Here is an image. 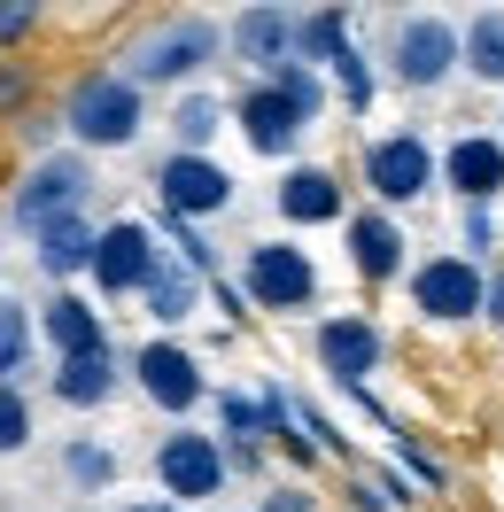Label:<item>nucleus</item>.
I'll list each match as a JSON object with an SVG mask.
<instances>
[{
    "label": "nucleus",
    "mask_w": 504,
    "mask_h": 512,
    "mask_svg": "<svg viewBox=\"0 0 504 512\" xmlns=\"http://www.w3.org/2000/svg\"><path fill=\"white\" fill-rule=\"evenodd\" d=\"M86 187H94V163H86V156H47V163H32V179L16 187V225H24V233H47V225L78 218Z\"/></svg>",
    "instance_id": "4"
},
{
    "label": "nucleus",
    "mask_w": 504,
    "mask_h": 512,
    "mask_svg": "<svg viewBox=\"0 0 504 512\" xmlns=\"http://www.w3.org/2000/svg\"><path fill=\"white\" fill-rule=\"evenodd\" d=\"M311 295H318V272L303 249H287V241L249 249V303L256 311H303Z\"/></svg>",
    "instance_id": "10"
},
{
    "label": "nucleus",
    "mask_w": 504,
    "mask_h": 512,
    "mask_svg": "<svg viewBox=\"0 0 504 512\" xmlns=\"http://www.w3.org/2000/svg\"><path fill=\"white\" fill-rule=\"evenodd\" d=\"M349 55V16L342 8H318V16H303V63H342Z\"/></svg>",
    "instance_id": "24"
},
{
    "label": "nucleus",
    "mask_w": 504,
    "mask_h": 512,
    "mask_svg": "<svg viewBox=\"0 0 504 512\" xmlns=\"http://www.w3.org/2000/svg\"><path fill=\"white\" fill-rule=\"evenodd\" d=\"M24 443H32V396L8 381V388H0V458L24 450Z\"/></svg>",
    "instance_id": "28"
},
{
    "label": "nucleus",
    "mask_w": 504,
    "mask_h": 512,
    "mask_svg": "<svg viewBox=\"0 0 504 512\" xmlns=\"http://www.w3.org/2000/svg\"><path fill=\"white\" fill-rule=\"evenodd\" d=\"M63 474L78 481V489H109V481H117V458H109L101 443H70L63 450Z\"/></svg>",
    "instance_id": "27"
},
{
    "label": "nucleus",
    "mask_w": 504,
    "mask_h": 512,
    "mask_svg": "<svg viewBox=\"0 0 504 512\" xmlns=\"http://www.w3.org/2000/svg\"><path fill=\"white\" fill-rule=\"evenodd\" d=\"M16 101H32V70H24V63H0V109H16Z\"/></svg>",
    "instance_id": "33"
},
{
    "label": "nucleus",
    "mask_w": 504,
    "mask_h": 512,
    "mask_svg": "<svg viewBox=\"0 0 504 512\" xmlns=\"http://www.w3.org/2000/svg\"><path fill=\"white\" fill-rule=\"evenodd\" d=\"M442 171H450V187H458V202H497L504 194V140H489V132H458L450 140V156H442Z\"/></svg>",
    "instance_id": "14"
},
{
    "label": "nucleus",
    "mask_w": 504,
    "mask_h": 512,
    "mask_svg": "<svg viewBox=\"0 0 504 512\" xmlns=\"http://www.w3.org/2000/svg\"><path fill=\"white\" fill-rule=\"evenodd\" d=\"M233 117H241V132H249V148H256V156H287V148L303 140V117H295V109H287L272 86L241 94V109H233Z\"/></svg>",
    "instance_id": "17"
},
{
    "label": "nucleus",
    "mask_w": 504,
    "mask_h": 512,
    "mask_svg": "<svg viewBox=\"0 0 504 512\" xmlns=\"http://www.w3.org/2000/svg\"><path fill=\"white\" fill-rule=\"evenodd\" d=\"M63 125L86 148H132L140 140V86H132L125 70H86L63 101Z\"/></svg>",
    "instance_id": "2"
},
{
    "label": "nucleus",
    "mask_w": 504,
    "mask_h": 512,
    "mask_svg": "<svg viewBox=\"0 0 504 512\" xmlns=\"http://www.w3.org/2000/svg\"><path fill=\"white\" fill-rule=\"evenodd\" d=\"M256 512H318V497H311V489H272Z\"/></svg>",
    "instance_id": "34"
},
{
    "label": "nucleus",
    "mask_w": 504,
    "mask_h": 512,
    "mask_svg": "<svg viewBox=\"0 0 504 512\" xmlns=\"http://www.w3.org/2000/svg\"><path fill=\"white\" fill-rule=\"evenodd\" d=\"M334 78H342V101H349V109H365V101H373V70H365V55H357V47L334 63Z\"/></svg>",
    "instance_id": "29"
},
{
    "label": "nucleus",
    "mask_w": 504,
    "mask_h": 512,
    "mask_svg": "<svg viewBox=\"0 0 504 512\" xmlns=\"http://www.w3.org/2000/svg\"><path fill=\"white\" fill-rule=\"evenodd\" d=\"M458 63H466V32H458V24H442V16H396V24H388V78H396V86L427 94V86H442Z\"/></svg>",
    "instance_id": "3"
},
{
    "label": "nucleus",
    "mask_w": 504,
    "mask_h": 512,
    "mask_svg": "<svg viewBox=\"0 0 504 512\" xmlns=\"http://www.w3.org/2000/svg\"><path fill=\"white\" fill-rule=\"evenodd\" d=\"M396 466H411L419 481H435V489H442V466H435V458H427L419 443H411V435H396Z\"/></svg>",
    "instance_id": "32"
},
{
    "label": "nucleus",
    "mask_w": 504,
    "mask_h": 512,
    "mask_svg": "<svg viewBox=\"0 0 504 512\" xmlns=\"http://www.w3.org/2000/svg\"><path fill=\"white\" fill-rule=\"evenodd\" d=\"M365 187L396 210V202H419V194L435 187V148L419 140V132H388L365 148Z\"/></svg>",
    "instance_id": "8"
},
{
    "label": "nucleus",
    "mask_w": 504,
    "mask_h": 512,
    "mask_svg": "<svg viewBox=\"0 0 504 512\" xmlns=\"http://www.w3.org/2000/svg\"><path fill=\"white\" fill-rule=\"evenodd\" d=\"M194 295H202V272H187L179 256H163L156 280L140 288V303H148V319H156V326H179V319H194Z\"/></svg>",
    "instance_id": "21"
},
{
    "label": "nucleus",
    "mask_w": 504,
    "mask_h": 512,
    "mask_svg": "<svg viewBox=\"0 0 504 512\" xmlns=\"http://www.w3.org/2000/svg\"><path fill=\"white\" fill-rule=\"evenodd\" d=\"M349 264H357L373 288L404 272V233H396L388 210H357V218H349Z\"/></svg>",
    "instance_id": "15"
},
{
    "label": "nucleus",
    "mask_w": 504,
    "mask_h": 512,
    "mask_svg": "<svg viewBox=\"0 0 504 512\" xmlns=\"http://www.w3.org/2000/svg\"><path fill=\"white\" fill-rule=\"evenodd\" d=\"M264 86H272V94H280L287 109H295V117H303V125H311L318 109H326V94H318V78H311V63H287V70H272V78H264Z\"/></svg>",
    "instance_id": "25"
},
{
    "label": "nucleus",
    "mask_w": 504,
    "mask_h": 512,
    "mask_svg": "<svg viewBox=\"0 0 504 512\" xmlns=\"http://www.w3.org/2000/svg\"><path fill=\"white\" fill-rule=\"evenodd\" d=\"M125 512H179V505H171V497H156V505H125Z\"/></svg>",
    "instance_id": "36"
},
{
    "label": "nucleus",
    "mask_w": 504,
    "mask_h": 512,
    "mask_svg": "<svg viewBox=\"0 0 504 512\" xmlns=\"http://www.w3.org/2000/svg\"><path fill=\"white\" fill-rule=\"evenodd\" d=\"M481 319H497V326H504V272H489V311H481Z\"/></svg>",
    "instance_id": "35"
},
{
    "label": "nucleus",
    "mask_w": 504,
    "mask_h": 512,
    "mask_svg": "<svg viewBox=\"0 0 504 512\" xmlns=\"http://www.w3.org/2000/svg\"><path fill=\"white\" fill-rule=\"evenodd\" d=\"M55 396L78 404V412H86V404H109V396H117V350L63 357V365H55Z\"/></svg>",
    "instance_id": "20"
},
{
    "label": "nucleus",
    "mask_w": 504,
    "mask_h": 512,
    "mask_svg": "<svg viewBox=\"0 0 504 512\" xmlns=\"http://www.w3.org/2000/svg\"><path fill=\"white\" fill-rule=\"evenodd\" d=\"M24 350H32V311L0 303V388H8V373H24Z\"/></svg>",
    "instance_id": "26"
},
{
    "label": "nucleus",
    "mask_w": 504,
    "mask_h": 512,
    "mask_svg": "<svg viewBox=\"0 0 504 512\" xmlns=\"http://www.w3.org/2000/svg\"><path fill=\"white\" fill-rule=\"evenodd\" d=\"M458 233H466V256H489V241H497V218H489L481 202H458Z\"/></svg>",
    "instance_id": "30"
},
{
    "label": "nucleus",
    "mask_w": 504,
    "mask_h": 512,
    "mask_svg": "<svg viewBox=\"0 0 504 512\" xmlns=\"http://www.w3.org/2000/svg\"><path fill=\"white\" fill-rule=\"evenodd\" d=\"M411 303L435 326H458V319H473V311H489V272H481L473 256H427V264L411 272Z\"/></svg>",
    "instance_id": "5"
},
{
    "label": "nucleus",
    "mask_w": 504,
    "mask_h": 512,
    "mask_svg": "<svg viewBox=\"0 0 504 512\" xmlns=\"http://www.w3.org/2000/svg\"><path fill=\"white\" fill-rule=\"evenodd\" d=\"M132 373L148 388V404H163V412H194L202 404V365L179 342H148V350L132 357Z\"/></svg>",
    "instance_id": "13"
},
{
    "label": "nucleus",
    "mask_w": 504,
    "mask_h": 512,
    "mask_svg": "<svg viewBox=\"0 0 504 512\" xmlns=\"http://www.w3.org/2000/svg\"><path fill=\"white\" fill-rule=\"evenodd\" d=\"M39 24V0H0V47H8V39H24Z\"/></svg>",
    "instance_id": "31"
},
{
    "label": "nucleus",
    "mask_w": 504,
    "mask_h": 512,
    "mask_svg": "<svg viewBox=\"0 0 504 512\" xmlns=\"http://www.w3.org/2000/svg\"><path fill=\"white\" fill-rule=\"evenodd\" d=\"M225 474H233V458L218 450V435L179 427V435L156 443V481H163L171 505H179V497H225Z\"/></svg>",
    "instance_id": "6"
},
{
    "label": "nucleus",
    "mask_w": 504,
    "mask_h": 512,
    "mask_svg": "<svg viewBox=\"0 0 504 512\" xmlns=\"http://www.w3.org/2000/svg\"><path fill=\"white\" fill-rule=\"evenodd\" d=\"M218 47H233V39L210 16H163L125 47V78L132 86H187L202 63H218Z\"/></svg>",
    "instance_id": "1"
},
{
    "label": "nucleus",
    "mask_w": 504,
    "mask_h": 512,
    "mask_svg": "<svg viewBox=\"0 0 504 512\" xmlns=\"http://www.w3.org/2000/svg\"><path fill=\"white\" fill-rule=\"evenodd\" d=\"M94 249H101V233L86 218H63V225H47V233H32V256H39V272H47V280L94 272Z\"/></svg>",
    "instance_id": "19"
},
{
    "label": "nucleus",
    "mask_w": 504,
    "mask_h": 512,
    "mask_svg": "<svg viewBox=\"0 0 504 512\" xmlns=\"http://www.w3.org/2000/svg\"><path fill=\"white\" fill-rule=\"evenodd\" d=\"M39 334L55 342L63 357H86V350H109V334H101V311L86 295H47L39 303Z\"/></svg>",
    "instance_id": "16"
},
{
    "label": "nucleus",
    "mask_w": 504,
    "mask_h": 512,
    "mask_svg": "<svg viewBox=\"0 0 504 512\" xmlns=\"http://www.w3.org/2000/svg\"><path fill=\"white\" fill-rule=\"evenodd\" d=\"M156 202L171 218H218L225 202H233V171L218 156H163L156 163Z\"/></svg>",
    "instance_id": "7"
},
{
    "label": "nucleus",
    "mask_w": 504,
    "mask_h": 512,
    "mask_svg": "<svg viewBox=\"0 0 504 512\" xmlns=\"http://www.w3.org/2000/svg\"><path fill=\"white\" fill-rule=\"evenodd\" d=\"M225 109L218 94H187L179 109H171V140H179V156H210V140H218Z\"/></svg>",
    "instance_id": "22"
},
{
    "label": "nucleus",
    "mask_w": 504,
    "mask_h": 512,
    "mask_svg": "<svg viewBox=\"0 0 504 512\" xmlns=\"http://www.w3.org/2000/svg\"><path fill=\"white\" fill-rule=\"evenodd\" d=\"M156 264H163V249H156V233L140 218L101 225V249H94V288L101 295H140L156 280Z\"/></svg>",
    "instance_id": "9"
},
{
    "label": "nucleus",
    "mask_w": 504,
    "mask_h": 512,
    "mask_svg": "<svg viewBox=\"0 0 504 512\" xmlns=\"http://www.w3.org/2000/svg\"><path fill=\"white\" fill-rule=\"evenodd\" d=\"M380 326L373 319H357V311H342V319H326L318 326V365L334 373V388H365L380 373Z\"/></svg>",
    "instance_id": "12"
},
{
    "label": "nucleus",
    "mask_w": 504,
    "mask_h": 512,
    "mask_svg": "<svg viewBox=\"0 0 504 512\" xmlns=\"http://www.w3.org/2000/svg\"><path fill=\"white\" fill-rule=\"evenodd\" d=\"M466 70L489 78V86H504V8H481L466 24Z\"/></svg>",
    "instance_id": "23"
},
{
    "label": "nucleus",
    "mask_w": 504,
    "mask_h": 512,
    "mask_svg": "<svg viewBox=\"0 0 504 512\" xmlns=\"http://www.w3.org/2000/svg\"><path fill=\"white\" fill-rule=\"evenodd\" d=\"M280 218H295V225L342 218V179H334V171H318V163H295V171L280 179Z\"/></svg>",
    "instance_id": "18"
},
{
    "label": "nucleus",
    "mask_w": 504,
    "mask_h": 512,
    "mask_svg": "<svg viewBox=\"0 0 504 512\" xmlns=\"http://www.w3.org/2000/svg\"><path fill=\"white\" fill-rule=\"evenodd\" d=\"M225 39H233V55L256 63L264 78L287 70V63H303V16H287V8H241V16L225 24Z\"/></svg>",
    "instance_id": "11"
}]
</instances>
